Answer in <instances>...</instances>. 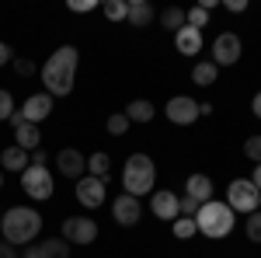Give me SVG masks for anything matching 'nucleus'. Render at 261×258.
<instances>
[{
	"mask_svg": "<svg viewBox=\"0 0 261 258\" xmlns=\"http://www.w3.org/2000/svg\"><path fill=\"white\" fill-rule=\"evenodd\" d=\"M77 63L81 53L73 45H60L49 60L42 63V84H45V95L49 98H66L73 91V80H77Z\"/></svg>",
	"mask_w": 261,
	"mask_h": 258,
	"instance_id": "f257e3e1",
	"label": "nucleus"
},
{
	"mask_svg": "<svg viewBox=\"0 0 261 258\" xmlns=\"http://www.w3.org/2000/svg\"><path fill=\"white\" fill-rule=\"evenodd\" d=\"M42 230V213L39 209H28V206H11V209H4V217H0V234L7 244H32V241L39 238Z\"/></svg>",
	"mask_w": 261,
	"mask_h": 258,
	"instance_id": "f03ea898",
	"label": "nucleus"
},
{
	"mask_svg": "<svg viewBox=\"0 0 261 258\" xmlns=\"http://www.w3.org/2000/svg\"><path fill=\"white\" fill-rule=\"evenodd\" d=\"M157 185V164L150 154H129L125 168H122V189L125 196H150Z\"/></svg>",
	"mask_w": 261,
	"mask_h": 258,
	"instance_id": "7ed1b4c3",
	"label": "nucleus"
},
{
	"mask_svg": "<svg viewBox=\"0 0 261 258\" xmlns=\"http://www.w3.org/2000/svg\"><path fill=\"white\" fill-rule=\"evenodd\" d=\"M233 209L226 206V202H220V199H209V202H202L199 213H195V227H199V234H205V238L220 241L226 238L230 230H233Z\"/></svg>",
	"mask_w": 261,
	"mask_h": 258,
	"instance_id": "20e7f679",
	"label": "nucleus"
},
{
	"mask_svg": "<svg viewBox=\"0 0 261 258\" xmlns=\"http://www.w3.org/2000/svg\"><path fill=\"white\" fill-rule=\"evenodd\" d=\"M226 206L233 209V213H258L261 206V192L254 189V181L251 178H233L230 181V189H226Z\"/></svg>",
	"mask_w": 261,
	"mask_h": 258,
	"instance_id": "39448f33",
	"label": "nucleus"
},
{
	"mask_svg": "<svg viewBox=\"0 0 261 258\" xmlns=\"http://www.w3.org/2000/svg\"><path fill=\"white\" fill-rule=\"evenodd\" d=\"M21 189H24V196L28 199H49L53 196V175H49V168L45 164H28L24 171H21Z\"/></svg>",
	"mask_w": 261,
	"mask_h": 258,
	"instance_id": "423d86ee",
	"label": "nucleus"
},
{
	"mask_svg": "<svg viewBox=\"0 0 261 258\" xmlns=\"http://www.w3.org/2000/svg\"><path fill=\"white\" fill-rule=\"evenodd\" d=\"M63 241L66 244H91V241H98V223L91 217H66L63 220Z\"/></svg>",
	"mask_w": 261,
	"mask_h": 258,
	"instance_id": "0eeeda50",
	"label": "nucleus"
},
{
	"mask_svg": "<svg viewBox=\"0 0 261 258\" xmlns=\"http://www.w3.org/2000/svg\"><path fill=\"white\" fill-rule=\"evenodd\" d=\"M241 35H233V32H223L213 39V63L216 66H233V63L241 60Z\"/></svg>",
	"mask_w": 261,
	"mask_h": 258,
	"instance_id": "6e6552de",
	"label": "nucleus"
},
{
	"mask_svg": "<svg viewBox=\"0 0 261 258\" xmlns=\"http://www.w3.org/2000/svg\"><path fill=\"white\" fill-rule=\"evenodd\" d=\"M150 209H153V217H157V220L174 223V220L181 217V196H174L171 189H161V192L150 196Z\"/></svg>",
	"mask_w": 261,
	"mask_h": 258,
	"instance_id": "1a4fd4ad",
	"label": "nucleus"
},
{
	"mask_svg": "<svg viewBox=\"0 0 261 258\" xmlns=\"http://www.w3.org/2000/svg\"><path fill=\"white\" fill-rule=\"evenodd\" d=\"M167 119L174 122V126H192V122L199 119V105L195 98H188V95H174V98L167 101Z\"/></svg>",
	"mask_w": 261,
	"mask_h": 258,
	"instance_id": "9d476101",
	"label": "nucleus"
},
{
	"mask_svg": "<svg viewBox=\"0 0 261 258\" xmlns=\"http://www.w3.org/2000/svg\"><path fill=\"white\" fill-rule=\"evenodd\" d=\"M112 217H115V223H122V227H136L143 217V206L136 196H115L112 199Z\"/></svg>",
	"mask_w": 261,
	"mask_h": 258,
	"instance_id": "9b49d317",
	"label": "nucleus"
},
{
	"mask_svg": "<svg viewBox=\"0 0 261 258\" xmlns=\"http://www.w3.org/2000/svg\"><path fill=\"white\" fill-rule=\"evenodd\" d=\"M73 196H77V202H81L84 209H98L101 202H105V196H108V192H105V181H101V178H91V175H84V178L77 181V192H73Z\"/></svg>",
	"mask_w": 261,
	"mask_h": 258,
	"instance_id": "f8f14e48",
	"label": "nucleus"
},
{
	"mask_svg": "<svg viewBox=\"0 0 261 258\" xmlns=\"http://www.w3.org/2000/svg\"><path fill=\"white\" fill-rule=\"evenodd\" d=\"M56 168H60L63 178H73V181H81L84 175H87V160H84V154L73 150V147H63L60 154H56Z\"/></svg>",
	"mask_w": 261,
	"mask_h": 258,
	"instance_id": "ddd939ff",
	"label": "nucleus"
},
{
	"mask_svg": "<svg viewBox=\"0 0 261 258\" xmlns=\"http://www.w3.org/2000/svg\"><path fill=\"white\" fill-rule=\"evenodd\" d=\"M18 112H21V119H24V122L39 126L42 119H49V112H53V98H49L45 91H39V95H28Z\"/></svg>",
	"mask_w": 261,
	"mask_h": 258,
	"instance_id": "4468645a",
	"label": "nucleus"
},
{
	"mask_svg": "<svg viewBox=\"0 0 261 258\" xmlns=\"http://www.w3.org/2000/svg\"><path fill=\"white\" fill-rule=\"evenodd\" d=\"M21 258H70V244L63 238H49L39 244H28V251H21Z\"/></svg>",
	"mask_w": 261,
	"mask_h": 258,
	"instance_id": "2eb2a0df",
	"label": "nucleus"
},
{
	"mask_svg": "<svg viewBox=\"0 0 261 258\" xmlns=\"http://www.w3.org/2000/svg\"><path fill=\"white\" fill-rule=\"evenodd\" d=\"M174 49H178L181 56H199L202 53V32L185 25L181 32H174Z\"/></svg>",
	"mask_w": 261,
	"mask_h": 258,
	"instance_id": "dca6fc26",
	"label": "nucleus"
},
{
	"mask_svg": "<svg viewBox=\"0 0 261 258\" xmlns=\"http://www.w3.org/2000/svg\"><path fill=\"white\" fill-rule=\"evenodd\" d=\"M185 196H192L195 202H209L213 199V178L209 175H188V181H185Z\"/></svg>",
	"mask_w": 261,
	"mask_h": 258,
	"instance_id": "f3484780",
	"label": "nucleus"
},
{
	"mask_svg": "<svg viewBox=\"0 0 261 258\" xmlns=\"http://www.w3.org/2000/svg\"><path fill=\"white\" fill-rule=\"evenodd\" d=\"M14 147H21V150H39V147H42L39 126H32V122H21V126H14Z\"/></svg>",
	"mask_w": 261,
	"mask_h": 258,
	"instance_id": "a211bd4d",
	"label": "nucleus"
},
{
	"mask_svg": "<svg viewBox=\"0 0 261 258\" xmlns=\"http://www.w3.org/2000/svg\"><path fill=\"white\" fill-rule=\"evenodd\" d=\"M0 168H4V171H24V168H28V150H21V147H14V143H11V147H4V150H0Z\"/></svg>",
	"mask_w": 261,
	"mask_h": 258,
	"instance_id": "6ab92c4d",
	"label": "nucleus"
},
{
	"mask_svg": "<svg viewBox=\"0 0 261 258\" xmlns=\"http://www.w3.org/2000/svg\"><path fill=\"white\" fill-rule=\"evenodd\" d=\"M153 18H157V14H153L150 0H129V18H125V21H129L133 28H146Z\"/></svg>",
	"mask_w": 261,
	"mask_h": 258,
	"instance_id": "aec40b11",
	"label": "nucleus"
},
{
	"mask_svg": "<svg viewBox=\"0 0 261 258\" xmlns=\"http://www.w3.org/2000/svg\"><path fill=\"white\" fill-rule=\"evenodd\" d=\"M153 115H157V108H153V101H146V98H136L125 105V119L129 122H150Z\"/></svg>",
	"mask_w": 261,
	"mask_h": 258,
	"instance_id": "412c9836",
	"label": "nucleus"
},
{
	"mask_svg": "<svg viewBox=\"0 0 261 258\" xmlns=\"http://www.w3.org/2000/svg\"><path fill=\"white\" fill-rule=\"evenodd\" d=\"M216 74H220V66L213 60H202V63L192 66V80H195L199 87H213V84H216Z\"/></svg>",
	"mask_w": 261,
	"mask_h": 258,
	"instance_id": "4be33fe9",
	"label": "nucleus"
},
{
	"mask_svg": "<svg viewBox=\"0 0 261 258\" xmlns=\"http://www.w3.org/2000/svg\"><path fill=\"white\" fill-rule=\"evenodd\" d=\"M108 171H112V157H108V154H105V150H98V154H91V157H87V175H91V178H108Z\"/></svg>",
	"mask_w": 261,
	"mask_h": 258,
	"instance_id": "5701e85b",
	"label": "nucleus"
},
{
	"mask_svg": "<svg viewBox=\"0 0 261 258\" xmlns=\"http://www.w3.org/2000/svg\"><path fill=\"white\" fill-rule=\"evenodd\" d=\"M101 11H105V18H108V21H125V18H129V0H105Z\"/></svg>",
	"mask_w": 261,
	"mask_h": 258,
	"instance_id": "b1692460",
	"label": "nucleus"
},
{
	"mask_svg": "<svg viewBox=\"0 0 261 258\" xmlns=\"http://www.w3.org/2000/svg\"><path fill=\"white\" fill-rule=\"evenodd\" d=\"M161 21H164V28L181 32V28H185V11H181V7H167V11L161 14Z\"/></svg>",
	"mask_w": 261,
	"mask_h": 258,
	"instance_id": "393cba45",
	"label": "nucleus"
},
{
	"mask_svg": "<svg viewBox=\"0 0 261 258\" xmlns=\"http://www.w3.org/2000/svg\"><path fill=\"white\" fill-rule=\"evenodd\" d=\"M105 126H108V133H112V136H122V133H129V126H133V122L125 119V112H112Z\"/></svg>",
	"mask_w": 261,
	"mask_h": 258,
	"instance_id": "a878e982",
	"label": "nucleus"
},
{
	"mask_svg": "<svg viewBox=\"0 0 261 258\" xmlns=\"http://www.w3.org/2000/svg\"><path fill=\"white\" fill-rule=\"evenodd\" d=\"M195 230H199V227H195V217H178L174 220V238L178 241H188Z\"/></svg>",
	"mask_w": 261,
	"mask_h": 258,
	"instance_id": "bb28decb",
	"label": "nucleus"
},
{
	"mask_svg": "<svg viewBox=\"0 0 261 258\" xmlns=\"http://www.w3.org/2000/svg\"><path fill=\"white\" fill-rule=\"evenodd\" d=\"M244 230H247V241H254V244H261V209L247 217V223H244Z\"/></svg>",
	"mask_w": 261,
	"mask_h": 258,
	"instance_id": "cd10ccee",
	"label": "nucleus"
},
{
	"mask_svg": "<svg viewBox=\"0 0 261 258\" xmlns=\"http://www.w3.org/2000/svg\"><path fill=\"white\" fill-rule=\"evenodd\" d=\"M14 112H18V108H14V95H11V91H0V122L11 119Z\"/></svg>",
	"mask_w": 261,
	"mask_h": 258,
	"instance_id": "c85d7f7f",
	"label": "nucleus"
},
{
	"mask_svg": "<svg viewBox=\"0 0 261 258\" xmlns=\"http://www.w3.org/2000/svg\"><path fill=\"white\" fill-rule=\"evenodd\" d=\"M244 157H247V160H258V164H261V136L244 139Z\"/></svg>",
	"mask_w": 261,
	"mask_h": 258,
	"instance_id": "c756f323",
	"label": "nucleus"
},
{
	"mask_svg": "<svg viewBox=\"0 0 261 258\" xmlns=\"http://www.w3.org/2000/svg\"><path fill=\"white\" fill-rule=\"evenodd\" d=\"M14 74H18V77H32V74H35V63L32 60H24V56H14Z\"/></svg>",
	"mask_w": 261,
	"mask_h": 258,
	"instance_id": "7c9ffc66",
	"label": "nucleus"
},
{
	"mask_svg": "<svg viewBox=\"0 0 261 258\" xmlns=\"http://www.w3.org/2000/svg\"><path fill=\"white\" fill-rule=\"evenodd\" d=\"M199 213V202L192 196H181V217H195Z\"/></svg>",
	"mask_w": 261,
	"mask_h": 258,
	"instance_id": "2f4dec72",
	"label": "nucleus"
},
{
	"mask_svg": "<svg viewBox=\"0 0 261 258\" xmlns=\"http://www.w3.org/2000/svg\"><path fill=\"white\" fill-rule=\"evenodd\" d=\"M94 7H98V0H70V11H77V14H87Z\"/></svg>",
	"mask_w": 261,
	"mask_h": 258,
	"instance_id": "473e14b6",
	"label": "nucleus"
},
{
	"mask_svg": "<svg viewBox=\"0 0 261 258\" xmlns=\"http://www.w3.org/2000/svg\"><path fill=\"white\" fill-rule=\"evenodd\" d=\"M0 258H21V251L14 244H7V241H0Z\"/></svg>",
	"mask_w": 261,
	"mask_h": 258,
	"instance_id": "72a5a7b5",
	"label": "nucleus"
},
{
	"mask_svg": "<svg viewBox=\"0 0 261 258\" xmlns=\"http://www.w3.org/2000/svg\"><path fill=\"white\" fill-rule=\"evenodd\" d=\"M223 7L233 11V14H241V11H247V0H223Z\"/></svg>",
	"mask_w": 261,
	"mask_h": 258,
	"instance_id": "f704fd0d",
	"label": "nucleus"
},
{
	"mask_svg": "<svg viewBox=\"0 0 261 258\" xmlns=\"http://www.w3.org/2000/svg\"><path fill=\"white\" fill-rule=\"evenodd\" d=\"M11 60H14V49H11L7 42H0V66H7Z\"/></svg>",
	"mask_w": 261,
	"mask_h": 258,
	"instance_id": "c9c22d12",
	"label": "nucleus"
},
{
	"mask_svg": "<svg viewBox=\"0 0 261 258\" xmlns=\"http://www.w3.org/2000/svg\"><path fill=\"white\" fill-rule=\"evenodd\" d=\"M32 164H45V150H42V147H39V150H32Z\"/></svg>",
	"mask_w": 261,
	"mask_h": 258,
	"instance_id": "e433bc0d",
	"label": "nucleus"
},
{
	"mask_svg": "<svg viewBox=\"0 0 261 258\" xmlns=\"http://www.w3.org/2000/svg\"><path fill=\"white\" fill-rule=\"evenodd\" d=\"M251 112H254V115H258V119H261V91H258V95H254V101H251Z\"/></svg>",
	"mask_w": 261,
	"mask_h": 258,
	"instance_id": "4c0bfd02",
	"label": "nucleus"
},
{
	"mask_svg": "<svg viewBox=\"0 0 261 258\" xmlns=\"http://www.w3.org/2000/svg\"><path fill=\"white\" fill-rule=\"evenodd\" d=\"M199 115H213V101H202V105H199Z\"/></svg>",
	"mask_w": 261,
	"mask_h": 258,
	"instance_id": "58836bf2",
	"label": "nucleus"
},
{
	"mask_svg": "<svg viewBox=\"0 0 261 258\" xmlns=\"http://www.w3.org/2000/svg\"><path fill=\"white\" fill-rule=\"evenodd\" d=\"M251 181H254V189H258V192H261V164H258V168H254V175H251Z\"/></svg>",
	"mask_w": 261,
	"mask_h": 258,
	"instance_id": "ea45409f",
	"label": "nucleus"
},
{
	"mask_svg": "<svg viewBox=\"0 0 261 258\" xmlns=\"http://www.w3.org/2000/svg\"><path fill=\"white\" fill-rule=\"evenodd\" d=\"M0 189H4V168H0Z\"/></svg>",
	"mask_w": 261,
	"mask_h": 258,
	"instance_id": "a19ab883",
	"label": "nucleus"
}]
</instances>
